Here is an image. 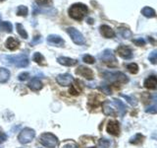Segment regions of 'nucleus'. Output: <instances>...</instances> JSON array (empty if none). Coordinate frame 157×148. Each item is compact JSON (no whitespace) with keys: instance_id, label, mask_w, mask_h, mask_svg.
Returning <instances> with one entry per match:
<instances>
[{"instance_id":"20","label":"nucleus","mask_w":157,"mask_h":148,"mask_svg":"<svg viewBox=\"0 0 157 148\" xmlns=\"http://www.w3.org/2000/svg\"><path fill=\"white\" fill-rule=\"evenodd\" d=\"M144 85L145 88L150 89V90H154V89H156V85H157V78H156V76L152 75V76H149L148 78H146L145 80H144Z\"/></svg>"},{"instance_id":"3","label":"nucleus","mask_w":157,"mask_h":148,"mask_svg":"<svg viewBox=\"0 0 157 148\" xmlns=\"http://www.w3.org/2000/svg\"><path fill=\"white\" fill-rule=\"evenodd\" d=\"M103 77L112 84H125L129 82V78L122 72H103Z\"/></svg>"},{"instance_id":"31","label":"nucleus","mask_w":157,"mask_h":148,"mask_svg":"<svg viewBox=\"0 0 157 148\" xmlns=\"http://www.w3.org/2000/svg\"><path fill=\"white\" fill-rule=\"evenodd\" d=\"M98 148H110V141L105 138H100L98 140Z\"/></svg>"},{"instance_id":"36","label":"nucleus","mask_w":157,"mask_h":148,"mask_svg":"<svg viewBox=\"0 0 157 148\" xmlns=\"http://www.w3.org/2000/svg\"><path fill=\"white\" fill-rule=\"evenodd\" d=\"M132 43H134L136 46H137V47H144V44H145V41L142 38H139V39H132Z\"/></svg>"},{"instance_id":"42","label":"nucleus","mask_w":157,"mask_h":148,"mask_svg":"<svg viewBox=\"0 0 157 148\" xmlns=\"http://www.w3.org/2000/svg\"><path fill=\"white\" fill-rule=\"evenodd\" d=\"M6 139H7V135L5 134V133L1 130H0V140H1V141H5Z\"/></svg>"},{"instance_id":"40","label":"nucleus","mask_w":157,"mask_h":148,"mask_svg":"<svg viewBox=\"0 0 157 148\" xmlns=\"http://www.w3.org/2000/svg\"><path fill=\"white\" fill-rule=\"evenodd\" d=\"M41 42V38L40 36H36L33 38V39L31 42V46H34V44H36V43H39Z\"/></svg>"},{"instance_id":"7","label":"nucleus","mask_w":157,"mask_h":148,"mask_svg":"<svg viewBox=\"0 0 157 148\" xmlns=\"http://www.w3.org/2000/svg\"><path fill=\"white\" fill-rule=\"evenodd\" d=\"M67 33L69 34V36L71 37L72 41L75 43L76 44L82 46V44H85L86 43L85 38H83L82 33L78 32L77 29H75V28H68L67 29Z\"/></svg>"},{"instance_id":"27","label":"nucleus","mask_w":157,"mask_h":148,"mask_svg":"<svg viewBox=\"0 0 157 148\" xmlns=\"http://www.w3.org/2000/svg\"><path fill=\"white\" fill-rule=\"evenodd\" d=\"M29 13V9L27 6H24V5H20V6L17 8V15L18 16H23L26 17Z\"/></svg>"},{"instance_id":"16","label":"nucleus","mask_w":157,"mask_h":148,"mask_svg":"<svg viewBox=\"0 0 157 148\" xmlns=\"http://www.w3.org/2000/svg\"><path fill=\"white\" fill-rule=\"evenodd\" d=\"M57 61L58 63H60L61 65H64V66H75L76 64H78V60L77 59H73V58H70V57H65V56H60L57 58Z\"/></svg>"},{"instance_id":"9","label":"nucleus","mask_w":157,"mask_h":148,"mask_svg":"<svg viewBox=\"0 0 157 148\" xmlns=\"http://www.w3.org/2000/svg\"><path fill=\"white\" fill-rule=\"evenodd\" d=\"M102 97L98 94H90L88 96V102H87V106L90 109H96L97 107H99L102 104Z\"/></svg>"},{"instance_id":"11","label":"nucleus","mask_w":157,"mask_h":148,"mask_svg":"<svg viewBox=\"0 0 157 148\" xmlns=\"http://www.w3.org/2000/svg\"><path fill=\"white\" fill-rule=\"evenodd\" d=\"M116 52L118 53V56H121L122 58L124 59H130L132 57V49L127 47V46H124V44H121L117 47L116 49Z\"/></svg>"},{"instance_id":"6","label":"nucleus","mask_w":157,"mask_h":148,"mask_svg":"<svg viewBox=\"0 0 157 148\" xmlns=\"http://www.w3.org/2000/svg\"><path fill=\"white\" fill-rule=\"evenodd\" d=\"M34 136H36V131L29 127H26L19 133L18 140L22 144H28V143L33 141Z\"/></svg>"},{"instance_id":"29","label":"nucleus","mask_w":157,"mask_h":148,"mask_svg":"<svg viewBox=\"0 0 157 148\" xmlns=\"http://www.w3.org/2000/svg\"><path fill=\"white\" fill-rule=\"evenodd\" d=\"M119 34L121 35V37L124 39H130L132 37V32L129 29H126V28H120Z\"/></svg>"},{"instance_id":"17","label":"nucleus","mask_w":157,"mask_h":148,"mask_svg":"<svg viewBox=\"0 0 157 148\" xmlns=\"http://www.w3.org/2000/svg\"><path fill=\"white\" fill-rule=\"evenodd\" d=\"M28 86H29V88L31 89L32 91L37 92V91L41 90V89H42L43 84H42V82L40 80H39V79H37V78H33L32 80L29 82Z\"/></svg>"},{"instance_id":"8","label":"nucleus","mask_w":157,"mask_h":148,"mask_svg":"<svg viewBox=\"0 0 157 148\" xmlns=\"http://www.w3.org/2000/svg\"><path fill=\"white\" fill-rule=\"evenodd\" d=\"M76 74L85 77L86 79H87V80H92L93 77H94V74H93V71L91 69L86 66H83V65L78 66L76 69Z\"/></svg>"},{"instance_id":"33","label":"nucleus","mask_w":157,"mask_h":148,"mask_svg":"<svg viewBox=\"0 0 157 148\" xmlns=\"http://www.w3.org/2000/svg\"><path fill=\"white\" fill-rule=\"evenodd\" d=\"M82 61L86 63H88V64H93L95 62V58L90 56V54H86V56H82Z\"/></svg>"},{"instance_id":"32","label":"nucleus","mask_w":157,"mask_h":148,"mask_svg":"<svg viewBox=\"0 0 157 148\" xmlns=\"http://www.w3.org/2000/svg\"><path fill=\"white\" fill-rule=\"evenodd\" d=\"M121 96H122L123 98H125L126 100H127V102L129 103V104H131L132 106H136L137 101L136 100V98H134V97H130V96H128V95H124V94H121Z\"/></svg>"},{"instance_id":"38","label":"nucleus","mask_w":157,"mask_h":148,"mask_svg":"<svg viewBox=\"0 0 157 148\" xmlns=\"http://www.w3.org/2000/svg\"><path fill=\"white\" fill-rule=\"evenodd\" d=\"M36 3L39 5H44V6H49L52 4V0H36Z\"/></svg>"},{"instance_id":"44","label":"nucleus","mask_w":157,"mask_h":148,"mask_svg":"<svg viewBox=\"0 0 157 148\" xmlns=\"http://www.w3.org/2000/svg\"><path fill=\"white\" fill-rule=\"evenodd\" d=\"M1 22H2L1 21V15H0V24H1Z\"/></svg>"},{"instance_id":"34","label":"nucleus","mask_w":157,"mask_h":148,"mask_svg":"<svg viewBox=\"0 0 157 148\" xmlns=\"http://www.w3.org/2000/svg\"><path fill=\"white\" fill-rule=\"evenodd\" d=\"M148 59L149 61L152 63V64H156V61H157V51H153L148 56Z\"/></svg>"},{"instance_id":"23","label":"nucleus","mask_w":157,"mask_h":148,"mask_svg":"<svg viewBox=\"0 0 157 148\" xmlns=\"http://www.w3.org/2000/svg\"><path fill=\"white\" fill-rule=\"evenodd\" d=\"M141 14L146 18H154L156 16L155 10L150 7H144L141 10Z\"/></svg>"},{"instance_id":"22","label":"nucleus","mask_w":157,"mask_h":148,"mask_svg":"<svg viewBox=\"0 0 157 148\" xmlns=\"http://www.w3.org/2000/svg\"><path fill=\"white\" fill-rule=\"evenodd\" d=\"M10 71L7 68L0 67V83H6L10 78Z\"/></svg>"},{"instance_id":"41","label":"nucleus","mask_w":157,"mask_h":148,"mask_svg":"<svg viewBox=\"0 0 157 148\" xmlns=\"http://www.w3.org/2000/svg\"><path fill=\"white\" fill-rule=\"evenodd\" d=\"M63 148H78V147L75 142H69L67 144L64 145Z\"/></svg>"},{"instance_id":"14","label":"nucleus","mask_w":157,"mask_h":148,"mask_svg":"<svg viewBox=\"0 0 157 148\" xmlns=\"http://www.w3.org/2000/svg\"><path fill=\"white\" fill-rule=\"evenodd\" d=\"M47 43L51 46H56V47H63L65 42L64 39L58 36V35H49L47 37Z\"/></svg>"},{"instance_id":"37","label":"nucleus","mask_w":157,"mask_h":148,"mask_svg":"<svg viewBox=\"0 0 157 148\" xmlns=\"http://www.w3.org/2000/svg\"><path fill=\"white\" fill-rule=\"evenodd\" d=\"M29 77V72H22V73L19 74L18 79L20 81H25V80H27Z\"/></svg>"},{"instance_id":"19","label":"nucleus","mask_w":157,"mask_h":148,"mask_svg":"<svg viewBox=\"0 0 157 148\" xmlns=\"http://www.w3.org/2000/svg\"><path fill=\"white\" fill-rule=\"evenodd\" d=\"M5 46H6V47L8 49H10V51H15V49L19 48V47H20V42L18 41V39H15V38L10 37V38H8L6 39Z\"/></svg>"},{"instance_id":"4","label":"nucleus","mask_w":157,"mask_h":148,"mask_svg":"<svg viewBox=\"0 0 157 148\" xmlns=\"http://www.w3.org/2000/svg\"><path fill=\"white\" fill-rule=\"evenodd\" d=\"M98 57H99L100 60L103 63H105L107 66H109V67L118 66V61L111 49H105V51H103L102 53H100Z\"/></svg>"},{"instance_id":"10","label":"nucleus","mask_w":157,"mask_h":148,"mask_svg":"<svg viewBox=\"0 0 157 148\" xmlns=\"http://www.w3.org/2000/svg\"><path fill=\"white\" fill-rule=\"evenodd\" d=\"M56 81L59 85L61 86H70L74 82V78L71 74L65 73V74H60L56 77Z\"/></svg>"},{"instance_id":"26","label":"nucleus","mask_w":157,"mask_h":148,"mask_svg":"<svg viewBox=\"0 0 157 148\" xmlns=\"http://www.w3.org/2000/svg\"><path fill=\"white\" fill-rule=\"evenodd\" d=\"M16 28H17V32H18V34L21 36L23 39H28V33H27V31L25 30V28H24V26L22 24H20V23H18V24H16Z\"/></svg>"},{"instance_id":"45","label":"nucleus","mask_w":157,"mask_h":148,"mask_svg":"<svg viewBox=\"0 0 157 148\" xmlns=\"http://www.w3.org/2000/svg\"><path fill=\"white\" fill-rule=\"evenodd\" d=\"M3 1H5V0H0V3H1V2H3Z\"/></svg>"},{"instance_id":"13","label":"nucleus","mask_w":157,"mask_h":148,"mask_svg":"<svg viewBox=\"0 0 157 148\" xmlns=\"http://www.w3.org/2000/svg\"><path fill=\"white\" fill-rule=\"evenodd\" d=\"M106 130L108 133L114 135V136H118L120 133V125L119 122L116 121H109L107 123L106 126Z\"/></svg>"},{"instance_id":"15","label":"nucleus","mask_w":157,"mask_h":148,"mask_svg":"<svg viewBox=\"0 0 157 148\" xmlns=\"http://www.w3.org/2000/svg\"><path fill=\"white\" fill-rule=\"evenodd\" d=\"M99 31H100V34L102 35V36L106 39H112L116 36L114 30H113L111 27L107 26V25H101V26L99 27Z\"/></svg>"},{"instance_id":"28","label":"nucleus","mask_w":157,"mask_h":148,"mask_svg":"<svg viewBox=\"0 0 157 148\" xmlns=\"http://www.w3.org/2000/svg\"><path fill=\"white\" fill-rule=\"evenodd\" d=\"M0 29L4 30V31L7 33H12L13 31L12 24L10 22H1V24H0Z\"/></svg>"},{"instance_id":"5","label":"nucleus","mask_w":157,"mask_h":148,"mask_svg":"<svg viewBox=\"0 0 157 148\" xmlns=\"http://www.w3.org/2000/svg\"><path fill=\"white\" fill-rule=\"evenodd\" d=\"M39 142L48 148H55L58 145V138L53 133L44 132L39 136Z\"/></svg>"},{"instance_id":"25","label":"nucleus","mask_w":157,"mask_h":148,"mask_svg":"<svg viewBox=\"0 0 157 148\" xmlns=\"http://www.w3.org/2000/svg\"><path fill=\"white\" fill-rule=\"evenodd\" d=\"M33 61H36L37 64H39V65H46V63L44 62V61H45V59H44L43 56L40 52L34 53L33 56Z\"/></svg>"},{"instance_id":"43","label":"nucleus","mask_w":157,"mask_h":148,"mask_svg":"<svg viewBox=\"0 0 157 148\" xmlns=\"http://www.w3.org/2000/svg\"><path fill=\"white\" fill-rule=\"evenodd\" d=\"M146 113H156V107H150L146 110Z\"/></svg>"},{"instance_id":"47","label":"nucleus","mask_w":157,"mask_h":148,"mask_svg":"<svg viewBox=\"0 0 157 148\" xmlns=\"http://www.w3.org/2000/svg\"><path fill=\"white\" fill-rule=\"evenodd\" d=\"M1 142H2V141H1V140H0V143H1Z\"/></svg>"},{"instance_id":"35","label":"nucleus","mask_w":157,"mask_h":148,"mask_svg":"<svg viewBox=\"0 0 157 148\" xmlns=\"http://www.w3.org/2000/svg\"><path fill=\"white\" fill-rule=\"evenodd\" d=\"M141 101L144 102V104H148L150 103V95L149 93H142L141 94Z\"/></svg>"},{"instance_id":"18","label":"nucleus","mask_w":157,"mask_h":148,"mask_svg":"<svg viewBox=\"0 0 157 148\" xmlns=\"http://www.w3.org/2000/svg\"><path fill=\"white\" fill-rule=\"evenodd\" d=\"M112 104L117 108V113H120V116L123 117L127 112V108L124 105V103L120 100H117V99H113L112 100Z\"/></svg>"},{"instance_id":"30","label":"nucleus","mask_w":157,"mask_h":148,"mask_svg":"<svg viewBox=\"0 0 157 148\" xmlns=\"http://www.w3.org/2000/svg\"><path fill=\"white\" fill-rule=\"evenodd\" d=\"M127 69L129 70L132 74H136L139 72V65H137L136 63H130L127 65Z\"/></svg>"},{"instance_id":"21","label":"nucleus","mask_w":157,"mask_h":148,"mask_svg":"<svg viewBox=\"0 0 157 148\" xmlns=\"http://www.w3.org/2000/svg\"><path fill=\"white\" fill-rule=\"evenodd\" d=\"M78 84H80V81L78 80H75V84H72L71 88L69 89V93H70L71 95L78 96V94L82 92V86L81 85L78 86Z\"/></svg>"},{"instance_id":"39","label":"nucleus","mask_w":157,"mask_h":148,"mask_svg":"<svg viewBox=\"0 0 157 148\" xmlns=\"http://www.w3.org/2000/svg\"><path fill=\"white\" fill-rule=\"evenodd\" d=\"M100 90L103 92V93H105L106 95H109V94H111V90H110V87L108 86V85H102L100 88Z\"/></svg>"},{"instance_id":"12","label":"nucleus","mask_w":157,"mask_h":148,"mask_svg":"<svg viewBox=\"0 0 157 148\" xmlns=\"http://www.w3.org/2000/svg\"><path fill=\"white\" fill-rule=\"evenodd\" d=\"M102 111H103V113H104L105 116L116 117L118 115L116 109H114L112 106V102L108 101V100H106L102 103Z\"/></svg>"},{"instance_id":"2","label":"nucleus","mask_w":157,"mask_h":148,"mask_svg":"<svg viewBox=\"0 0 157 148\" xmlns=\"http://www.w3.org/2000/svg\"><path fill=\"white\" fill-rule=\"evenodd\" d=\"M3 62L6 64H13V65H16L17 67H27L29 65V58L24 56V54H19V56H2Z\"/></svg>"},{"instance_id":"1","label":"nucleus","mask_w":157,"mask_h":148,"mask_svg":"<svg viewBox=\"0 0 157 148\" xmlns=\"http://www.w3.org/2000/svg\"><path fill=\"white\" fill-rule=\"evenodd\" d=\"M87 11H88V9L86 7V5L82 3H75L69 8L68 13H69V16L72 19L77 20V21H82L87 14Z\"/></svg>"},{"instance_id":"24","label":"nucleus","mask_w":157,"mask_h":148,"mask_svg":"<svg viewBox=\"0 0 157 148\" xmlns=\"http://www.w3.org/2000/svg\"><path fill=\"white\" fill-rule=\"evenodd\" d=\"M144 136L142 135L141 133H136V134H135L130 139V143L131 144L137 145V144H140V143L144 141Z\"/></svg>"},{"instance_id":"46","label":"nucleus","mask_w":157,"mask_h":148,"mask_svg":"<svg viewBox=\"0 0 157 148\" xmlns=\"http://www.w3.org/2000/svg\"><path fill=\"white\" fill-rule=\"evenodd\" d=\"M88 148H95V147H88Z\"/></svg>"}]
</instances>
